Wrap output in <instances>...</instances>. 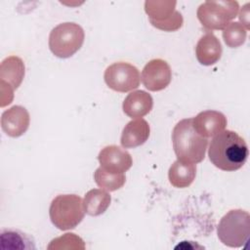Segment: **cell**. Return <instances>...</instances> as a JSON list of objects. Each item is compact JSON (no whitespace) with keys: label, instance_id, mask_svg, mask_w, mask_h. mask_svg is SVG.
Returning a JSON list of instances; mask_svg holds the SVG:
<instances>
[{"label":"cell","instance_id":"5","mask_svg":"<svg viewBox=\"0 0 250 250\" xmlns=\"http://www.w3.org/2000/svg\"><path fill=\"white\" fill-rule=\"evenodd\" d=\"M85 33L75 22H62L52 29L49 35V48L58 58L73 56L83 45Z\"/></svg>","mask_w":250,"mask_h":250},{"label":"cell","instance_id":"7","mask_svg":"<svg viewBox=\"0 0 250 250\" xmlns=\"http://www.w3.org/2000/svg\"><path fill=\"white\" fill-rule=\"evenodd\" d=\"M175 1H146L145 11L151 25L163 31H176L183 25L184 20L176 11Z\"/></svg>","mask_w":250,"mask_h":250},{"label":"cell","instance_id":"14","mask_svg":"<svg viewBox=\"0 0 250 250\" xmlns=\"http://www.w3.org/2000/svg\"><path fill=\"white\" fill-rule=\"evenodd\" d=\"M153 105L152 97L146 91L137 90L130 93L124 100L122 108L131 118H141L150 112Z\"/></svg>","mask_w":250,"mask_h":250},{"label":"cell","instance_id":"4","mask_svg":"<svg viewBox=\"0 0 250 250\" xmlns=\"http://www.w3.org/2000/svg\"><path fill=\"white\" fill-rule=\"evenodd\" d=\"M217 233L224 245L231 248L241 247L250 233L249 213L241 209L230 210L221 219Z\"/></svg>","mask_w":250,"mask_h":250},{"label":"cell","instance_id":"16","mask_svg":"<svg viewBox=\"0 0 250 250\" xmlns=\"http://www.w3.org/2000/svg\"><path fill=\"white\" fill-rule=\"evenodd\" d=\"M24 77V63L16 56H10L2 61L0 65V80L18 89Z\"/></svg>","mask_w":250,"mask_h":250},{"label":"cell","instance_id":"2","mask_svg":"<svg viewBox=\"0 0 250 250\" xmlns=\"http://www.w3.org/2000/svg\"><path fill=\"white\" fill-rule=\"evenodd\" d=\"M173 148L178 160L199 163L205 158L208 139L200 136L192 126V118L179 121L172 132Z\"/></svg>","mask_w":250,"mask_h":250},{"label":"cell","instance_id":"9","mask_svg":"<svg viewBox=\"0 0 250 250\" xmlns=\"http://www.w3.org/2000/svg\"><path fill=\"white\" fill-rule=\"evenodd\" d=\"M172 70L168 62L162 59L150 60L143 68L142 82L152 92L165 89L171 82Z\"/></svg>","mask_w":250,"mask_h":250},{"label":"cell","instance_id":"3","mask_svg":"<svg viewBox=\"0 0 250 250\" xmlns=\"http://www.w3.org/2000/svg\"><path fill=\"white\" fill-rule=\"evenodd\" d=\"M49 215L51 222L59 229H72L84 219L83 200L76 194H60L52 200Z\"/></svg>","mask_w":250,"mask_h":250},{"label":"cell","instance_id":"12","mask_svg":"<svg viewBox=\"0 0 250 250\" xmlns=\"http://www.w3.org/2000/svg\"><path fill=\"white\" fill-rule=\"evenodd\" d=\"M227 123L226 116L217 110H204L192 118L194 130L206 139L224 131Z\"/></svg>","mask_w":250,"mask_h":250},{"label":"cell","instance_id":"20","mask_svg":"<svg viewBox=\"0 0 250 250\" xmlns=\"http://www.w3.org/2000/svg\"><path fill=\"white\" fill-rule=\"evenodd\" d=\"M94 179L96 184L103 189L106 191H114L121 188L125 182L126 177L124 173H110L105 171L101 166L95 171Z\"/></svg>","mask_w":250,"mask_h":250},{"label":"cell","instance_id":"22","mask_svg":"<svg viewBox=\"0 0 250 250\" xmlns=\"http://www.w3.org/2000/svg\"><path fill=\"white\" fill-rule=\"evenodd\" d=\"M249 4H245L243 6V8L241 9L240 13H239V20L242 22L241 24L248 30L249 29V8H248Z\"/></svg>","mask_w":250,"mask_h":250},{"label":"cell","instance_id":"17","mask_svg":"<svg viewBox=\"0 0 250 250\" xmlns=\"http://www.w3.org/2000/svg\"><path fill=\"white\" fill-rule=\"evenodd\" d=\"M196 165L189 162L176 160L169 168L168 178L170 184L178 188L189 187L195 179Z\"/></svg>","mask_w":250,"mask_h":250},{"label":"cell","instance_id":"15","mask_svg":"<svg viewBox=\"0 0 250 250\" xmlns=\"http://www.w3.org/2000/svg\"><path fill=\"white\" fill-rule=\"evenodd\" d=\"M222 51L220 40L212 32L204 34L198 40L195 47L196 59L203 65L216 63L221 59Z\"/></svg>","mask_w":250,"mask_h":250},{"label":"cell","instance_id":"10","mask_svg":"<svg viewBox=\"0 0 250 250\" xmlns=\"http://www.w3.org/2000/svg\"><path fill=\"white\" fill-rule=\"evenodd\" d=\"M101 167L110 173H124L133 164L131 154L118 146L111 145L104 146L98 155Z\"/></svg>","mask_w":250,"mask_h":250},{"label":"cell","instance_id":"21","mask_svg":"<svg viewBox=\"0 0 250 250\" xmlns=\"http://www.w3.org/2000/svg\"><path fill=\"white\" fill-rule=\"evenodd\" d=\"M247 29L238 21L229 22L223 29V38L226 45L229 48H238L246 40Z\"/></svg>","mask_w":250,"mask_h":250},{"label":"cell","instance_id":"8","mask_svg":"<svg viewBox=\"0 0 250 250\" xmlns=\"http://www.w3.org/2000/svg\"><path fill=\"white\" fill-rule=\"evenodd\" d=\"M104 79L108 88L116 92H129L137 89L141 82L138 68L125 62H118L106 67Z\"/></svg>","mask_w":250,"mask_h":250},{"label":"cell","instance_id":"19","mask_svg":"<svg viewBox=\"0 0 250 250\" xmlns=\"http://www.w3.org/2000/svg\"><path fill=\"white\" fill-rule=\"evenodd\" d=\"M3 248L34 249V241L26 233L18 229H3L1 232Z\"/></svg>","mask_w":250,"mask_h":250},{"label":"cell","instance_id":"18","mask_svg":"<svg viewBox=\"0 0 250 250\" xmlns=\"http://www.w3.org/2000/svg\"><path fill=\"white\" fill-rule=\"evenodd\" d=\"M111 202L110 194L103 188H93L89 190L83 199L85 213L90 216H100L109 207Z\"/></svg>","mask_w":250,"mask_h":250},{"label":"cell","instance_id":"11","mask_svg":"<svg viewBox=\"0 0 250 250\" xmlns=\"http://www.w3.org/2000/svg\"><path fill=\"white\" fill-rule=\"evenodd\" d=\"M30 117L27 109L21 105H14L1 115V128L12 138L23 135L29 127Z\"/></svg>","mask_w":250,"mask_h":250},{"label":"cell","instance_id":"13","mask_svg":"<svg viewBox=\"0 0 250 250\" xmlns=\"http://www.w3.org/2000/svg\"><path fill=\"white\" fill-rule=\"evenodd\" d=\"M150 133V128L148 123L142 118L132 120L125 125L120 143L124 148H134L144 145Z\"/></svg>","mask_w":250,"mask_h":250},{"label":"cell","instance_id":"1","mask_svg":"<svg viewBox=\"0 0 250 250\" xmlns=\"http://www.w3.org/2000/svg\"><path fill=\"white\" fill-rule=\"evenodd\" d=\"M248 154L244 139L231 130H224L214 136L208 148L210 161L223 171L240 169L245 164Z\"/></svg>","mask_w":250,"mask_h":250},{"label":"cell","instance_id":"6","mask_svg":"<svg viewBox=\"0 0 250 250\" xmlns=\"http://www.w3.org/2000/svg\"><path fill=\"white\" fill-rule=\"evenodd\" d=\"M238 10L236 1H206L198 7L196 16L206 29L219 30L231 22Z\"/></svg>","mask_w":250,"mask_h":250}]
</instances>
